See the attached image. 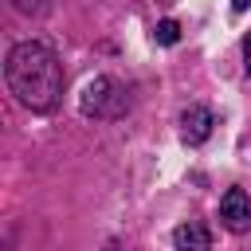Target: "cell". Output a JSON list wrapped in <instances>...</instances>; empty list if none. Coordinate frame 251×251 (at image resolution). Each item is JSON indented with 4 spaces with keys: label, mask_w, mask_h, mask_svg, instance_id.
<instances>
[{
    "label": "cell",
    "mask_w": 251,
    "mask_h": 251,
    "mask_svg": "<svg viewBox=\"0 0 251 251\" xmlns=\"http://www.w3.org/2000/svg\"><path fill=\"white\" fill-rule=\"evenodd\" d=\"M231 8H235V12H247V8H251V0H231Z\"/></svg>",
    "instance_id": "cell-9"
},
{
    "label": "cell",
    "mask_w": 251,
    "mask_h": 251,
    "mask_svg": "<svg viewBox=\"0 0 251 251\" xmlns=\"http://www.w3.org/2000/svg\"><path fill=\"white\" fill-rule=\"evenodd\" d=\"M16 8L31 16V12H39V8H43V0H16Z\"/></svg>",
    "instance_id": "cell-7"
},
{
    "label": "cell",
    "mask_w": 251,
    "mask_h": 251,
    "mask_svg": "<svg viewBox=\"0 0 251 251\" xmlns=\"http://www.w3.org/2000/svg\"><path fill=\"white\" fill-rule=\"evenodd\" d=\"M106 251H122V247H106Z\"/></svg>",
    "instance_id": "cell-10"
},
{
    "label": "cell",
    "mask_w": 251,
    "mask_h": 251,
    "mask_svg": "<svg viewBox=\"0 0 251 251\" xmlns=\"http://www.w3.org/2000/svg\"><path fill=\"white\" fill-rule=\"evenodd\" d=\"M243 63H247V75H251V31L243 35Z\"/></svg>",
    "instance_id": "cell-8"
},
{
    "label": "cell",
    "mask_w": 251,
    "mask_h": 251,
    "mask_svg": "<svg viewBox=\"0 0 251 251\" xmlns=\"http://www.w3.org/2000/svg\"><path fill=\"white\" fill-rule=\"evenodd\" d=\"M173 243H176V251H208L212 247V231L200 220H188V224H180L173 231Z\"/></svg>",
    "instance_id": "cell-5"
},
{
    "label": "cell",
    "mask_w": 251,
    "mask_h": 251,
    "mask_svg": "<svg viewBox=\"0 0 251 251\" xmlns=\"http://www.w3.org/2000/svg\"><path fill=\"white\" fill-rule=\"evenodd\" d=\"M161 4H173V0H161Z\"/></svg>",
    "instance_id": "cell-11"
},
{
    "label": "cell",
    "mask_w": 251,
    "mask_h": 251,
    "mask_svg": "<svg viewBox=\"0 0 251 251\" xmlns=\"http://www.w3.org/2000/svg\"><path fill=\"white\" fill-rule=\"evenodd\" d=\"M153 39H157V43H165V47H169V43H176V39H180V24H176V20H161V24L153 27Z\"/></svg>",
    "instance_id": "cell-6"
},
{
    "label": "cell",
    "mask_w": 251,
    "mask_h": 251,
    "mask_svg": "<svg viewBox=\"0 0 251 251\" xmlns=\"http://www.w3.org/2000/svg\"><path fill=\"white\" fill-rule=\"evenodd\" d=\"M220 220L227 231H247L251 227V204H247V192L243 188H227L224 200H220Z\"/></svg>",
    "instance_id": "cell-3"
},
{
    "label": "cell",
    "mask_w": 251,
    "mask_h": 251,
    "mask_svg": "<svg viewBox=\"0 0 251 251\" xmlns=\"http://www.w3.org/2000/svg\"><path fill=\"white\" fill-rule=\"evenodd\" d=\"M8 90L27 110H55L63 98V63L43 43H16L4 63Z\"/></svg>",
    "instance_id": "cell-1"
},
{
    "label": "cell",
    "mask_w": 251,
    "mask_h": 251,
    "mask_svg": "<svg viewBox=\"0 0 251 251\" xmlns=\"http://www.w3.org/2000/svg\"><path fill=\"white\" fill-rule=\"evenodd\" d=\"M212 126H216V118H212L208 106H188V110L180 114V137H184L188 145L208 141V137H212Z\"/></svg>",
    "instance_id": "cell-4"
},
{
    "label": "cell",
    "mask_w": 251,
    "mask_h": 251,
    "mask_svg": "<svg viewBox=\"0 0 251 251\" xmlns=\"http://www.w3.org/2000/svg\"><path fill=\"white\" fill-rule=\"evenodd\" d=\"M78 110L86 114V118H118L122 110H126V94H122V86L114 82V78H90L86 86H82V98H78Z\"/></svg>",
    "instance_id": "cell-2"
}]
</instances>
